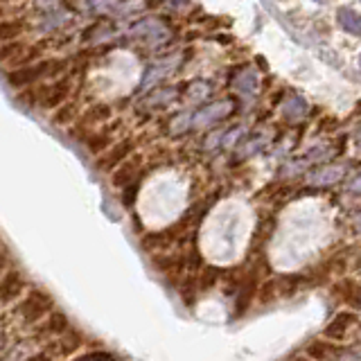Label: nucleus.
Listing matches in <instances>:
<instances>
[{
  "label": "nucleus",
  "instance_id": "f8f14e48",
  "mask_svg": "<svg viewBox=\"0 0 361 361\" xmlns=\"http://www.w3.org/2000/svg\"><path fill=\"white\" fill-rule=\"evenodd\" d=\"M336 23L343 32L353 34V37L361 39V14L350 7H341L336 11Z\"/></svg>",
  "mask_w": 361,
  "mask_h": 361
},
{
  "label": "nucleus",
  "instance_id": "a878e982",
  "mask_svg": "<svg viewBox=\"0 0 361 361\" xmlns=\"http://www.w3.org/2000/svg\"><path fill=\"white\" fill-rule=\"evenodd\" d=\"M287 361H312V359H307V357H293V359H287Z\"/></svg>",
  "mask_w": 361,
  "mask_h": 361
},
{
  "label": "nucleus",
  "instance_id": "bb28decb",
  "mask_svg": "<svg viewBox=\"0 0 361 361\" xmlns=\"http://www.w3.org/2000/svg\"><path fill=\"white\" fill-rule=\"evenodd\" d=\"M359 71H361V54H359Z\"/></svg>",
  "mask_w": 361,
  "mask_h": 361
},
{
  "label": "nucleus",
  "instance_id": "dca6fc26",
  "mask_svg": "<svg viewBox=\"0 0 361 361\" xmlns=\"http://www.w3.org/2000/svg\"><path fill=\"white\" fill-rule=\"evenodd\" d=\"M133 149V145H131V140H127V142H120V145H116L113 149L102 158V167L104 169H109V167H116V165H120V163H124V158H127V154Z\"/></svg>",
  "mask_w": 361,
  "mask_h": 361
},
{
  "label": "nucleus",
  "instance_id": "ddd939ff",
  "mask_svg": "<svg viewBox=\"0 0 361 361\" xmlns=\"http://www.w3.org/2000/svg\"><path fill=\"white\" fill-rule=\"evenodd\" d=\"M305 355L312 361H334L341 357V353H338L332 343H325V341H312L305 348Z\"/></svg>",
  "mask_w": 361,
  "mask_h": 361
},
{
  "label": "nucleus",
  "instance_id": "b1692460",
  "mask_svg": "<svg viewBox=\"0 0 361 361\" xmlns=\"http://www.w3.org/2000/svg\"><path fill=\"white\" fill-rule=\"evenodd\" d=\"M348 188L355 190V192H361V172L353 176V180H348Z\"/></svg>",
  "mask_w": 361,
  "mask_h": 361
},
{
  "label": "nucleus",
  "instance_id": "393cba45",
  "mask_svg": "<svg viewBox=\"0 0 361 361\" xmlns=\"http://www.w3.org/2000/svg\"><path fill=\"white\" fill-rule=\"evenodd\" d=\"M353 226H355V231L361 235V212H357L355 217H353Z\"/></svg>",
  "mask_w": 361,
  "mask_h": 361
},
{
  "label": "nucleus",
  "instance_id": "4be33fe9",
  "mask_svg": "<svg viewBox=\"0 0 361 361\" xmlns=\"http://www.w3.org/2000/svg\"><path fill=\"white\" fill-rule=\"evenodd\" d=\"M71 113L75 116V106H63V111H59L54 116V122H59V124H68L71 122Z\"/></svg>",
  "mask_w": 361,
  "mask_h": 361
},
{
  "label": "nucleus",
  "instance_id": "4468645a",
  "mask_svg": "<svg viewBox=\"0 0 361 361\" xmlns=\"http://www.w3.org/2000/svg\"><path fill=\"white\" fill-rule=\"evenodd\" d=\"M68 330V319L63 314H59V312H54L52 316L45 323H41L39 325V332L43 334V336H59V334H63Z\"/></svg>",
  "mask_w": 361,
  "mask_h": 361
},
{
  "label": "nucleus",
  "instance_id": "39448f33",
  "mask_svg": "<svg viewBox=\"0 0 361 361\" xmlns=\"http://www.w3.org/2000/svg\"><path fill=\"white\" fill-rule=\"evenodd\" d=\"M343 176H345V165H323L307 174V183L327 188V185L338 183V180H343Z\"/></svg>",
  "mask_w": 361,
  "mask_h": 361
},
{
  "label": "nucleus",
  "instance_id": "423d86ee",
  "mask_svg": "<svg viewBox=\"0 0 361 361\" xmlns=\"http://www.w3.org/2000/svg\"><path fill=\"white\" fill-rule=\"evenodd\" d=\"M357 323V316L353 314V312H338L334 319L330 321V325L325 327V336L327 338H332V341H343L345 338V334H348V330L353 327Z\"/></svg>",
  "mask_w": 361,
  "mask_h": 361
},
{
  "label": "nucleus",
  "instance_id": "412c9836",
  "mask_svg": "<svg viewBox=\"0 0 361 361\" xmlns=\"http://www.w3.org/2000/svg\"><path fill=\"white\" fill-rule=\"evenodd\" d=\"M219 278V269H206L203 271V289H210L214 285V280Z\"/></svg>",
  "mask_w": 361,
  "mask_h": 361
},
{
  "label": "nucleus",
  "instance_id": "0eeeda50",
  "mask_svg": "<svg viewBox=\"0 0 361 361\" xmlns=\"http://www.w3.org/2000/svg\"><path fill=\"white\" fill-rule=\"evenodd\" d=\"M23 289H25V278H23L18 271H5L3 282H0V298H3V305H9L14 298H18Z\"/></svg>",
  "mask_w": 361,
  "mask_h": 361
},
{
  "label": "nucleus",
  "instance_id": "7ed1b4c3",
  "mask_svg": "<svg viewBox=\"0 0 361 361\" xmlns=\"http://www.w3.org/2000/svg\"><path fill=\"white\" fill-rule=\"evenodd\" d=\"M131 37L142 41V43H147V45H161L163 41L169 39V27L165 25L161 18L147 16V18H140L131 27Z\"/></svg>",
  "mask_w": 361,
  "mask_h": 361
},
{
  "label": "nucleus",
  "instance_id": "2eb2a0df",
  "mask_svg": "<svg viewBox=\"0 0 361 361\" xmlns=\"http://www.w3.org/2000/svg\"><path fill=\"white\" fill-rule=\"evenodd\" d=\"M68 20H71V14H68V11H63L61 7H50V14H45L43 20H41V30L54 32V30H59L61 25H66Z\"/></svg>",
  "mask_w": 361,
  "mask_h": 361
},
{
  "label": "nucleus",
  "instance_id": "f03ea898",
  "mask_svg": "<svg viewBox=\"0 0 361 361\" xmlns=\"http://www.w3.org/2000/svg\"><path fill=\"white\" fill-rule=\"evenodd\" d=\"M54 307L52 298L48 293L43 291H30L25 298H23L20 305H16V319H20V323L25 325H34V323H41V319L50 310Z\"/></svg>",
  "mask_w": 361,
  "mask_h": 361
},
{
  "label": "nucleus",
  "instance_id": "f3484780",
  "mask_svg": "<svg viewBox=\"0 0 361 361\" xmlns=\"http://www.w3.org/2000/svg\"><path fill=\"white\" fill-rule=\"evenodd\" d=\"M174 97H176V88H158L145 102L149 106H167Z\"/></svg>",
  "mask_w": 361,
  "mask_h": 361
},
{
  "label": "nucleus",
  "instance_id": "1a4fd4ad",
  "mask_svg": "<svg viewBox=\"0 0 361 361\" xmlns=\"http://www.w3.org/2000/svg\"><path fill=\"white\" fill-rule=\"evenodd\" d=\"M176 63H178L176 56H165V59L152 63L149 68H147V75H145V79H142V90H145V88H149V86H154V84L158 82V79H163L165 75L172 73L174 68H176Z\"/></svg>",
  "mask_w": 361,
  "mask_h": 361
},
{
  "label": "nucleus",
  "instance_id": "20e7f679",
  "mask_svg": "<svg viewBox=\"0 0 361 361\" xmlns=\"http://www.w3.org/2000/svg\"><path fill=\"white\" fill-rule=\"evenodd\" d=\"M233 109H235L233 99H219V102H212L208 106H201L199 111L192 113V129H206L210 124H217L228 118Z\"/></svg>",
  "mask_w": 361,
  "mask_h": 361
},
{
  "label": "nucleus",
  "instance_id": "a211bd4d",
  "mask_svg": "<svg viewBox=\"0 0 361 361\" xmlns=\"http://www.w3.org/2000/svg\"><path fill=\"white\" fill-rule=\"evenodd\" d=\"M210 95V84L208 82H192L188 86V93H185V99L188 102H201V99H206Z\"/></svg>",
  "mask_w": 361,
  "mask_h": 361
},
{
  "label": "nucleus",
  "instance_id": "6e6552de",
  "mask_svg": "<svg viewBox=\"0 0 361 361\" xmlns=\"http://www.w3.org/2000/svg\"><path fill=\"white\" fill-rule=\"evenodd\" d=\"M233 88L242 97H253L257 93V88H259V77L255 73V68H244L242 73H237L233 77Z\"/></svg>",
  "mask_w": 361,
  "mask_h": 361
},
{
  "label": "nucleus",
  "instance_id": "6ab92c4d",
  "mask_svg": "<svg viewBox=\"0 0 361 361\" xmlns=\"http://www.w3.org/2000/svg\"><path fill=\"white\" fill-rule=\"evenodd\" d=\"M188 129H192V113H180L172 122H169V133H185Z\"/></svg>",
  "mask_w": 361,
  "mask_h": 361
},
{
  "label": "nucleus",
  "instance_id": "aec40b11",
  "mask_svg": "<svg viewBox=\"0 0 361 361\" xmlns=\"http://www.w3.org/2000/svg\"><path fill=\"white\" fill-rule=\"evenodd\" d=\"M341 361H361V345H353V348H345L341 350Z\"/></svg>",
  "mask_w": 361,
  "mask_h": 361
},
{
  "label": "nucleus",
  "instance_id": "f257e3e1",
  "mask_svg": "<svg viewBox=\"0 0 361 361\" xmlns=\"http://www.w3.org/2000/svg\"><path fill=\"white\" fill-rule=\"evenodd\" d=\"M59 68H63V61H59V59H45V61L32 63V66L18 68V71L9 73L7 82H9V86H14V88H23V86L37 84L39 79H43V77L54 75L56 71H59Z\"/></svg>",
  "mask_w": 361,
  "mask_h": 361
},
{
  "label": "nucleus",
  "instance_id": "9d476101",
  "mask_svg": "<svg viewBox=\"0 0 361 361\" xmlns=\"http://www.w3.org/2000/svg\"><path fill=\"white\" fill-rule=\"evenodd\" d=\"M282 116H285L289 122H298L302 120L305 116L310 113V104H307V99L296 95V93H291L285 102H282Z\"/></svg>",
  "mask_w": 361,
  "mask_h": 361
},
{
  "label": "nucleus",
  "instance_id": "5701e85b",
  "mask_svg": "<svg viewBox=\"0 0 361 361\" xmlns=\"http://www.w3.org/2000/svg\"><path fill=\"white\" fill-rule=\"evenodd\" d=\"M77 361H113V357L106 355V353H93V355H86V357L77 359Z\"/></svg>",
  "mask_w": 361,
  "mask_h": 361
},
{
  "label": "nucleus",
  "instance_id": "9b49d317",
  "mask_svg": "<svg viewBox=\"0 0 361 361\" xmlns=\"http://www.w3.org/2000/svg\"><path fill=\"white\" fill-rule=\"evenodd\" d=\"M68 88H71V82H56L41 88V104L45 109H56L68 97Z\"/></svg>",
  "mask_w": 361,
  "mask_h": 361
}]
</instances>
